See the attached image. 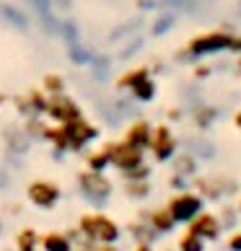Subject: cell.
<instances>
[{"label":"cell","mask_w":241,"mask_h":251,"mask_svg":"<svg viewBox=\"0 0 241 251\" xmlns=\"http://www.w3.org/2000/svg\"><path fill=\"white\" fill-rule=\"evenodd\" d=\"M80 233H83V238H88L91 244H114L119 238V226L112 218L94 212V215L80 218Z\"/></svg>","instance_id":"obj_1"},{"label":"cell","mask_w":241,"mask_h":251,"mask_svg":"<svg viewBox=\"0 0 241 251\" xmlns=\"http://www.w3.org/2000/svg\"><path fill=\"white\" fill-rule=\"evenodd\" d=\"M166 207H169V212L174 215V220H177V226L179 223H187L189 226V223L202 212V197L194 192H179L177 197H171V202L166 204Z\"/></svg>","instance_id":"obj_2"},{"label":"cell","mask_w":241,"mask_h":251,"mask_svg":"<svg viewBox=\"0 0 241 251\" xmlns=\"http://www.w3.org/2000/svg\"><path fill=\"white\" fill-rule=\"evenodd\" d=\"M104 151L109 153V163L117 166L122 174L133 171V169H140V166H143V153L145 151H137V148L127 145L125 140L122 143H109Z\"/></svg>","instance_id":"obj_3"},{"label":"cell","mask_w":241,"mask_h":251,"mask_svg":"<svg viewBox=\"0 0 241 251\" xmlns=\"http://www.w3.org/2000/svg\"><path fill=\"white\" fill-rule=\"evenodd\" d=\"M177 137H174L171 132V127H166V125H159V127H153V135H151V148L148 151L153 153V158L159 163L163 161H174L177 158Z\"/></svg>","instance_id":"obj_4"},{"label":"cell","mask_w":241,"mask_h":251,"mask_svg":"<svg viewBox=\"0 0 241 251\" xmlns=\"http://www.w3.org/2000/svg\"><path fill=\"white\" fill-rule=\"evenodd\" d=\"M78 184H80V192L86 194L91 202H96V204L107 202L109 194H112V189H114L112 181H109L104 174H99V171H83L78 176Z\"/></svg>","instance_id":"obj_5"},{"label":"cell","mask_w":241,"mask_h":251,"mask_svg":"<svg viewBox=\"0 0 241 251\" xmlns=\"http://www.w3.org/2000/svg\"><path fill=\"white\" fill-rule=\"evenodd\" d=\"M62 132H65V140H68V148H73V151H80L86 143L99 137V129L94 125L83 122V119H76V122H70V125H62Z\"/></svg>","instance_id":"obj_6"},{"label":"cell","mask_w":241,"mask_h":251,"mask_svg":"<svg viewBox=\"0 0 241 251\" xmlns=\"http://www.w3.org/2000/svg\"><path fill=\"white\" fill-rule=\"evenodd\" d=\"M197 189H200V197L220 200L226 194L236 192V181L226 179V176H202V179H197Z\"/></svg>","instance_id":"obj_7"},{"label":"cell","mask_w":241,"mask_h":251,"mask_svg":"<svg viewBox=\"0 0 241 251\" xmlns=\"http://www.w3.org/2000/svg\"><path fill=\"white\" fill-rule=\"evenodd\" d=\"M189 230L197 233L202 241H218L223 226H220L218 215H213V212H200V215L189 223Z\"/></svg>","instance_id":"obj_8"},{"label":"cell","mask_w":241,"mask_h":251,"mask_svg":"<svg viewBox=\"0 0 241 251\" xmlns=\"http://www.w3.org/2000/svg\"><path fill=\"white\" fill-rule=\"evenodd\" d=\"M47 114L52 119H57V122L62 125H70L76 122V119H80V111H78V104L65 96H54L52 101H47Z\"/></svg>","instance_id":"obj_9"},{"label":"cell","mask_w":241,"mask_h":251,"mask_svg":"<svg viewBox=\"0 0 241 251\" xmlns=\"http://www.w3.org/2000/svg\"><path fill=\"white\" fill-rule=\"evenodd\" d=\"M29 200L36 204V207L50 210V207L57 204L60 189L54 187V184H50V181H34V184H29Z\"/></svg>","instance_id":"obj_10"},{"label":"cell","mask_w":241,"mask_h":251,"mask_svg":"<svg viewBox=\"0 0 241 251\" xmlns=\"http://www.w3.org/2000/svg\"><path fill=\"white\" fill-rule=\"evenodd\" d=\"M151 135H153V127L140 119V122L130 125L127 135H125V143L137 148V151H148V148H151Z\"/></svg>","instance_id":"obj_11"},{"label":"cell","mask_w":241,"mask_h":251,"mask_svg":"<svg viewBox=\"0 0 241 251\" xmlns=\"http://www.w3.org/2000/svg\"><path fill=\"white\" fill-rule=\"evenodd\" d=\"M145 218H148V223H151V228H153L156 236H166V233H171V230L177 228V220H174V215L169 212V207L151 210Z\"/></svg>","instance_id":"obj_12"},{"label":"cell","mask_w":241,"mask_h":251,"mask_svg":"<svg viewBox=\"0 0 241 251\" xmlns=\"http://www.w3.org/2000/svg\"><path fill=\"white\" fill-rule=\"evenodd\" d=\"M236 39L223 34H210V36H202V39L192 42V52H215V50H234Z\"/></svg>","instance_id":"obj_13"},{"label":"cell","mask_w":241,"mask_h":251,"mask_svg":"<svg viewBox=\"0 0 241 251\" xmlns=\"http://www.w3.org/2000/svg\"><path fill=\"white\" fill-rule=\"evenodd\" d=\"M200 171V163L197 158H194V153H179L177 158H174V174L177 176H194Z\"/></svg>","instance_id":"obj_14"},{"label":"cell","mask_w":241,"mask_h":251,"mask_svg":"<svg viewBox=\"0 0 241 251\" xmlns=\"http://www.w3.org/2000/svg\"><path fill=\"white\" fill-rule=\"evenodd\" d=\"M44 251H73V244L65 233H47L42 238Z\"/></svg>","instance_id":"obj_15"},{"label":"cell","mask_w":241,"mask_h":251,"mask_svg":"<svg viewBox=\"0 0 241 251\" xmlns=\"http://www.w3.org/2000/svg\"><path fill=\"white\" fill-rule=\"evenodd\" d=\"M177 251H205V241H202L197 233H192V230L187 228V230H184V233L179 236Z\"/></svg>","instance_id":"obj_16"},{"label":"cell","mask_w":241,"mask_h":251,"mask_svg":"<svg viewBox=\"0 0 241 251\" xmlns=\"http://www.w3.org/2000/svg\"><path fill=\"white\" fill-rule=\"evenodd\" d=\"M125 192L133 200H145L151 194V184H148V179L145 181H125Z\"/></svg>","instance_id":"obj_17"},{"label":"cell","mask_w":241,"mask_h":251,"mask_svg":"<svg viewBox=\"0 0 241 251\" xmlns=\"http://www.w3.org/2000/svg\"><path fill=\"white\" fill-rule=\"evenodd\" d=\"M107 166H112V163H109V153H107V151H96V153L88 155V171L104 174Z\"/></svg>","instance_id":"obj_18"},{"label":"cell","mask_w":241,"mask_h":251,"mask_svg":"<svg viewBox=\"0 0 241 251\" xmlns=\"http://www.w3.org/2000/svg\"><path fill=\"white\" fill-rule=\"evenodd\" d=\"M34 244H36V233H34V230H21V233H18V249H21V251L34 249Z\"/></svg>","instance_id":"obj_19"},{"label":"cell","mask_w":241,"mask_h":251,"mask_svg":"<svg viewBox=\"0 0 241 251\" xmlns=\"http://www.w3.org/2000/svg\"><path fill=\"white\" fill-rule=\"evenodd\" d=\"M213 119H215V111H213V109H205V111H197V114H194V122H197V127H208Z\"/></svg>","instance_id":"obj_20"},{"label":"cell","mask_w":241,"mask_h":251,"mask_svg":"<svg viewBox=\"0 0 241 251\" xmlns=\"http://www.w3.org/2000/svg\"><path fill=\"white\" fill-rule=\"evenodd\" d=\"M44 86H47L50 91H54V94H60L62 91V80L57 75H47V80H44Z\"/></svg>","instance_id":"obj_21"},{"label":"cell","mask_w":241,"mask_h":251,"mask_svg":"<svg viewBox=\"0 0 241 251\" xmlns=\"http://www.w3.org/2000/svg\"><path fill=\"white\" fill-rule=\"evenodd\" d=\"M3 13H5L8 18H11V21H16L18 26H21V29H24V26H26V21H24V16L18 13V11H13V8H3Z\"/></svg>","instance_id":"obj_22"},{"label":"cell","mask_w":241,"mask_h":251,"mask_svg":"<svg viewBox=\"0 0 241 251\" xmlns=\"http://www.w3.org/2000/svg\"><path fill=\"white\" fill-rule=\"evenodd\" d=\"M228 251H241V230L231 233V238H228Z\"/></svg>","instance_id":"obj_23"},{"label":"cell","mask_w":241,"mask_h":251,"mask_svg":"<svg viewBox=\"0 0 241 251\" xmlns=\"http://www.w3.org/2000/svg\"><path fill=\"white\" fill-rule=\"evenodd\" d=\"M88 251H117L114 244H96V246H91Z\"/></svg>","instance_id":"obj_24"},{"label":"cell","mask_w":241,"mask_h":251,"mask_svg":"<svg viewBox=\"0 0 241 251\" xmlns=\"http://www.w3.org/2000/svg\"><path fill=\"white\" fill-rule=\"evenodd\" d=\"M135 251H153V246H151V244H137Z\"/></svg>","instance_id":"obj_25"},{"label":"cell","mask_w":241,"mask_h":251,"mask_svg":"<svg viewBox=\"0 0 241 251\" xmlns=\"http://www.w3.org/2000/svg\"><path fill=\"white\" fill-rule=\"evenodd\" d=\"M234 125L239 127V132H241V111H236V117H234Z\"/></svg>","instance_id":"obj_26"},{"label":"cell","mask_w":241,"mask_h":251,"mask_svg":"<svg viewBox=\"0 0 241 251\" xmlns=\"http://www.w3.org/2000/svg\"><path fill=\"white\" fill-rule=\"evenodd\" d=\"M8 184V176H5V171H0V187H5Z\"/></svg>","instance_id":"obj_27"},{"label":"cell","mask_w":241,"mask_h":251,"mask_svg":"<svg viewBox=\"0 0 241 251\" xmlns=\"http://www.w3.org/2000/svg\"><path fill=\"white\" fill-rule=\"evenodd\" d=\"M239 212H241V200H239Z\"/></svg>","instance_id":"obj_28"},{"label":"cell","mask_w":241,"mask_h":251,"mask_svg":"<svg viewBox=\"0 0 241 251\" xmlns=\"http://www.w3.org/2000/svg\"><path fill=\"white\" fill-rule=\"evenodd\" d=\"M29 251H34V249H29Z\"/></svg>","instance_id":"obj_29"}]
</instances>
